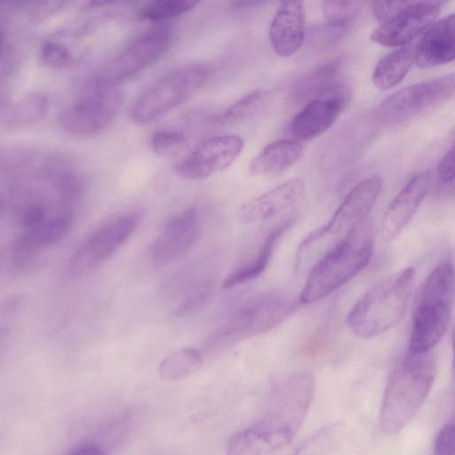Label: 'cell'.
I'll list each match as a JSON object with an SVG mask.
<instances>
[{
  "label": "cell",
  "instance_id": "13",
  "mask_svg": "<svg viewBox=\"0 0 455 455\" xmlns=\"http://www.w3.org/2000/svg\"><path fill=\"white\" fill-rule=\"evenodd\" d=\"M350 89L337 82L308 103L291 124V133L299 141L308 140L326 132L350 101Z\"/></svg>",
  "mask_w": 455,
  "mask_h": 455
},
{
  "label": "cell",
  "instance_id": "21",
  "mask_svg": "<svg viewBox=\"0 0 455 455\" xmlns=\"http://www.w3.org/2000/svg\"><path fill=\"white\" fill-rule=\"evenodd\" d=\"M455 57V18L451 14L427 28L415 49V62L421 68L449 63Z\"/></svg>",
  "mask_w": 455,
  "mask_h": 455
},
{
  "label": "cell",
  "instance_id": "6",
  "mask_svg": "<svg viewBox=\"0 0 455 455\" xmlns=\"http://www.w3.org/2000/svg\"><path fill=\"white\" fill-rule=\"evenodd\" d=\"M210 76V68L200 64L185 65L168 71L134 101L130 109L132 120L146 124L161 118L199 92Z\"/></svg>",
  "mask_w": 455,
  "mask_h": 455
},
{
  "label": "cell",
  "instance_id": "40",
  "mask_svg": "<svg viewBox=\"0 0 455 455\" xmlns=\"http://www.w3.org/2000/svg\"><path fill=\"white\" fill-rule=\"evenodd\" d=\"M7 100H8L7 92L3 91L2 89H0V110L3 109L6 106Z\"/></svg>",
  "mask_w": 455,
  "mask_h": 455
},
{
  "label": "cell",
  "instance_id": "23",
  "mask_svg": "<svg viewBox=\"0 0 455 455\" xmlns=\"http://www.w3.org/2000/svg\"><path fill=\"white\" fill-rule=\"evenodd\" d=\"M291 224L292 220H289L273 228L266 236L255 258L227 276L223 282V288L232 289L260 275L267 267L281 237Z\"/></svg>",
  "mask_w": 455,
  "mask_h": 455
},
{
  "label": "cell",
  "instance_id": "29",
  "mask_svg": "<svg viewBox=\"0 0 455 455\" xmlns=\"http://www.w3.org/2000/svg\"><path fill=\"white\" fill-rule=\"evenodd\" d=\"M202 0H150L140 11L141 19L163 22L194 9Z\"/></svg>",
  "mask_w": 455,
  "mask_h": 455
},
{
  "label": "cell",
  "instance_id": "38",
  "mask_svg": "<svg viewBox=\"0 0 455 455\" xmlns=\"http://www.w3.org/2000/svg\"><path fill=\"white\" fill-rule=\"evenodd\" d=\"M70 453L75 455H101L105 453V451L100 445L89 442L78 444Z\"/></svg>",
  "mask_w": 455,
  "mask_h": 455
},
{
  "label": "cell",
  "instance_id": "28",
  "mask_svg": "<svg viewBox=\"0 0 455 455\" xmlns=\"http://www.w3.org/2000/svg\"><path fill=\"white\" fill-rule=\"evenodd\" d=\"M201 353L194 348H182L167 355L159 364V374L167 379H180L197 371L203 365Z\"/></svg>",
  "mask_w": 455,
  "mask_h": 455
},
{
  "label": "cell",
  "instance_id": "33",
  "mask_svg": "<svg viewBox=\"0 0 455 455\" xmlns=\"http://www.w3.org/2000/svg\"><path fill=\"white\" fill-rule=\"evenodd\" d=\"M40 58L44 65L52 69H65L74 63L71 51L65 44L51 40L42 44Z\"/></svg>",
  "mask_w": 455,
  "mask_h": 455
},
{
  "label": "cell",
  "instance_id": "5",
  "mask_svg": "<svg viewBox=\"0 0 455 455\" xmlns=\"http://www.w3.org/2000/svg\"><path fill=\"white\" fill-rule=\"evenodd\" d=\"M299 299L281 290L257 293L241 303L213 333L207 348L216 351L262 334L287 319Z\"/></svg>",
  "mask_w": 455,
  "mask_h": 455
},
{
  "label": "cell",
  "instance_id": "4",
  "mask_svg": "<svg viewBox=\"0 0 455 455\" xmlns=\"http://www.w3.org/2000/svg\"><path fill=\"white\" fill-rule=\"evenodd\" d=\"M373 236L359 226L327 251L311 268L299 295L309 304L329 295L361 272L371 260Z\"/></svg>",
  "mask_w": 455,
  "mask_h": 455
},
{
  "label": "cell",
  "instance_id": "39",
  "mask_svg": "<svg viewBox=\"0 0 455 455\" xmlns=\"http://www.w3.org/2000/svg\"><path fill=\"white\" fill-rule=\"evenodd\" d=\"M124 0H89V4L93 7L109 6Z\"/></svg>",
  "mask_w": 455,
  "mask_h": 455
},
{
  "label": "cell",
  "instance_id": "10",
  "mask_svg": "<svg viewBox=\"0 0 455 455\" xmlns=\"http://www.w3.org/2000/svg\"><path fill=\"white\" fill-rule=\"evenodd\" d=\"M172 29L159 23L133 39L92 80L96 83L116 86L161 58L170 48Z\"/></svg>",
  "mask_w": 455,
  "mask_h": 455
},
{
  "label": "cell",
  "instance_id": "9",
  "mask_svg": "<svg viewBox=\"0 0 455 455\" xmlns=\"http://www.w3.org/2000/svg\"><path fill=\"white\" fill-rule=\"evenodd\" d=\"M315 379L307 371L289 374L278 386L273 411L260 421L287 446L303 423L315 394Z\"/></svg>",
  "mask_w": 455,
  "mask_h": 455
},
{
  "label": "cell",
  "instance_id": "7",
  "mask_svg": "<svg viewBox=\"0 0 455 455\" xmlns=\"http://www.w3.org/2000/svg\"><path fill=\"white\" fill-rule=\"evenodd\" d=\"M122 105V95L113 85L92 81L84 92L62 108L59 123L67 133L92 137L108 128Z\"/></svg>",
  "mask_w": 455,
  "mask_h": 455
},
{
  "label": "cell",
  "instance_id": "37",
  "mask_svg": "<svg viewBox=\"0 0 455 455\" xmlns=\"http://www.w3.org/2000/svg\"><path fill=\"white\" fill-rule=\"evenodd\" d=\"M46 218L48 217L44 208L38 204H29L21 211L20 215V224L24 229L42 222Z\"/></svg>",
  "mask_w": 455,
  "mask_h": 455
},
{
  "label": "cell",
  "instance_id": "17",
  "mask_svg": "<svg viewBox=\"0 0 455 455\" xmlns=\"http://www.w3.org/2000/svg\"><path fill=\"white\" fill-rule=\"evenodd\" d=\"M430 181L429 171L418 173L393 199L381 223V233L385 240H393L410 222L425 199Z\"/></svg>",
  "mask_w": 455,
  "mask_h": 455
},
{
  "label": "cell",
  "instance_id": "22",
  "mask_svg": "<svg viewBox=\"0 0 455 455\" xmlns=\"http://www.w3.org/2000/svg\"><path fill=\"white\" fill-rule=\"evenodd\" d=\"M304 148L299 140L283 139L267 145L249 164L255 176L282 173L295 165L302 157Z\"/></svg>",
  "mask_w": 455,
  "mask_h": 455
},
{
  "label": "cell",
  "instance_id": "41",
  "mask_svg": "<svg viewBox=\"0 0 455 455\" xmlns=\"http://www.w3.org/2000/svg\"><path fill=\"white\" fill-rule=\"evenodd\" d=\"M2 209H3V203L0 200V214H1Z\"/></svg>",
  "mask_w": 455,
  "mask_h": 455
},
{
  "label": "cell",
  "instance_id": "36",
  "mask_svg": "<svg viewBox=\"0 0 455 455\" xmlns=\"http://www.w3.org/2000/svg\"><path fill=\"white\" fill-rule=\"evenodd\" d=\"M454 148L452 147L443 158L440 160L436 168L437 180L444 184L449 185L454 181Z\"/></svg>",
  "mask_w": 455,
  "mask_h": 455
},
{
  "label": "cell",
  "instance_id": "14",
  "mask_svg": "<svg viewBox=\"0 0 455 455\" xmlns=\"http://www.w3.org/2000/svg\"><path fill=\"white\" fill-rule=\"evenodd\" d=\"M382 188V180L375 175L355 186L346 196L329 221L306 238L307 246L324 235H347L363 225L376 204Z\"/></svg>",
  "mask_w": 455,
  "mask_h": 455
},
{
  "label": "cell",
  "instance_id": "15",
  "mask_svg": "<svg viewBox=\"0 0 455 455\" xmlns=\"http://www.w3.org/2000/svg\"><path fill=\"white\" fill-rule=\"evenodd\" d=\"M200 233V217L188 207L172 217L155 239L151 259L156 267L170 265L183 257L195 244Z\"/></svg>",
  "mask_w": 455,
  "mask_h": 455
},
{
  "label": "cell",
  "instance_id": "1",
  "mask_svg": "<svg viewBox=\"0 0 455 455\" xmlns=\"http://www.w3.org/2000/svg\"><path fill=\"white\" fill-rule=\"evenodd\" d=\"M430 351L409 353L393 370L379 410V427L387 434L401 431L426 401L436 376Z\"/></svg>",
  "mask_w": 455,
  "mask_h": 455
},
{
  "label": "cell",
  "instance_id": "12",
  "mask_svg": "<svg viewBox=\"0 0 455 455\" xmlns=\"http://www.w3.org/2000/svg\"><path fill=\"white\" fill-rule=\"evenodd\" d=\"M243 140L235 134L208 138L177 164L176 172L186 180L206 179L231 166L243 151Z\"/></svg>",
  "mask_w": 455,
  "mask_h": 455
},
{
  "label": "cell",
  "instance_id": "35",
  "mask_svg": "<svg viewBox=\"0 0 455 455\" xmlns=\"http://www.w3.org/2000/svg\"><path fill=\"white\" fill-rule=\"evenodd\" d=\"M435 453L453 455L455 453V435L453 421L447 422L440 429L435 443Z\"/></svg>",
  "mask_w": 455,
  "mask_h": 455
},
{
  "label": "cell",
  "instance_id": "32",
  "mask_svg": "<svg viewBox=\"0 0 455 455\" xmlns=\"http://www.w3.org/2000/svg\"><path fill=\"white\" fill-rule=\"evenodd\" d=\"M186 135L177 130H160L151 138L153 151L161 156H173L186 148Z\"/></svg>",
  "mask_w": 455,
  "mask_h": 455
},
{
  "label": "cell",
  "instance_id": "26",
  "mask_svg": "<svg viewBox=\"0 0 455 455\" xmlns=\"http://www.w3.org/2000/svg\"><path fill=\"white\" fill-rule=\"evenodd\" d=\"M48 108L46 95L41 92L28 93L6 110L4 124L9 129L28 126L44 118Z\"/></svg>",
  "mask_w": 455,
  "mask_h": 455
},
{
  "label": "cell",
  "instance_id": "20",
  "mask_svg": "<svg viewBox=\"0 0 455 455\" xmlns=\"http://www.w3.org/2000/svg\"><path fill=\"white\" fill-rule=\"evenodd\" d=\"M441 9L423 8L395 15L376 28L371 39L384 46H401L410 43L430 27Z\"/></svg>",
  "mask_w": 455,
  "mask_h": 455
},
{
  "label": "cell",
  "instance_id": "24",
  "mask_svg": "<svg viewBox=\"0 0 455 455\" xmlns=\"http://www.w3.org/2000/svg\"><path fill=\"white\" fill-rule=\"evenodd\" d=\"M413 45H405L383 57L372 73V83L380 90H388L398 84L415 62Z\"/></svg>",
  "mask_w": 455,
  "mask_h": 455
},
{
  "label": "cell",
  "instance_id": "30",
  "mask_svg": "<svg viewBox=\"0 0 455 455\" xmlns=\"http://www.w3.org/2000/svg\"><path fill=\"white\" fill-rule=\"evenodd\" d=\"M449 0H374L372 12L374 17L383 22L395 15L423 9H441Z\"/></svg>",
  "mask_w": 455,
  "mask_h": 455
},
{
  "label": "cell",
  "instance_id": "2",
  "mask_svg": "<svg viewBox=\"0 0 455 455\" xmlns=\"http://www.w3.org/2000/svg\"><path fill=\"white\" fill-rule=\"evenodd\" d=\"M453 267L446 260L438 264L416 292L409 351H430L445 334L453 305Z\"/></svg>",
  "mask_w": 455,
  "mask_h": 455
},
{
  "label": "cell",
  "instance_id": "8",
  "mask_svg": "<svg viewBox=\"0 0 455 455\" xmlns=\"http://www.w3.org/2000/svg\"><path fill=\"white\" fill-rule=\"evenodd\" d=\"M141 218L140 212L129 211L105 220L72 254L68 267L69 275L79 278L99 267L129 239Z\"/></svg>",
  "mask_w": 455,
  "mask_h": 455
},
{
  "label": "cell",
  "instance_id": "27",
  "mask_svg": "<svg viewBox=\"0 0 455 455\" xmlns=\"http://www.w3.org/2000/svg\"><path fill=\"white\" fill-rule=\"evenodd\" d=\"M342 60H331L316 68L298 84L295 89V97L298 100H312L323 93L326 89L338 82Z\"/></svg>",
  "mask_w": 455,
  "mask_h": 455
},
{
  "label": "cell",
  "instance_id": "18",
  "mask_svg": "<svg viewBox=\"0 0 455 455\" xmlns=\"http://www.w3.org/2000/svg\"><path fill=\"white\" fill-rule=\"evenodd\" d=\"M304 191L305 185L301 180H287L244 203L238 211V219L243 224L267 220L297 204Z\"/></svg>",
  "mask_w": 455,
  "mask_h": 455
},
{
  "label": "cell",
  "instance_id": "3",
  "mask_svg": "<svg viewBox=\"0 0 455 455\" xmlns=\"http://www.w3.org/2000/svg\"><path fill=\"white\" fill-rule=\"evenodd\" d=\"M415 270L406 267L370 288L353 306L347 323L362 338L379 336L403 317L414 283Z\"/></svg>",
  "mask_w": 455,
  "mask_h": 455
},
{
  "label": "cell",
  "instance_id": "19",
  "mask_svg": "<svg viewBox=\"0 0 455 455\" xmlns=\"http://www.w3.org/2000/svg\"><path fill=\"white\" fill-rule=\"evenodd\" d=\"M272 20L269 37L274 51L282 57L294 54L305 35L304 0H279Z\"/></svg>",
  "mask_w": 455,
  "mask_h": 455
},
{
  "label": "cell",
  "instance_id": "16",
  "mask_svg": "<svg viewBox=\"0 0 455 455\" xmlns=\"http://www.w3.org/2000/svg\"><path fill=\"white\" fill-rule=\"evenodd\" d=\"M73 221L72 212L65 211L24 229L13 244L12 255L15 262L23 264L59 243L71 230Z\"/></svg>",
  "mask_w": 455,
  "mask_h": 455
},
{
  "label": "cell",
  "instance_id": "34",
  "mask_svg": "<svg viewBox=\"0 0 455 455\" xmlns=\"http://www.w3.org/2000/svg\"><path fill=\"white\" fill-rule=\"evenodd\" d=\"M211 291L212 288L208 283H202L196 287L178 307L177 315L186 316L196 312L207 302Z\"/></svg>",
  "mask_w": 455,
  "mask_h": 455
},
{
  "label": "cell",
  "instance_id": "25",
  "mask_svg": "<svg viewBox=\"0 0 455 455\" xmlns=\"http://www.w3.org/2000/svg\"><path fill=\"white\" fill-rule=\"evenodd\" d=\"M268 93L266 91L255 90L212 116L210 121L213 125L221 127L243 124L259 114L266 107Z\"/></svg>",
  "mask_w": 455,
  "mask_h": 455
},
{
  "label": "cell",
  "instance_id": "11",
  "mask_svg": "<svg viewBox=\"0 0 455 455\" xmlns=\"http://www.w3.org/2000/svg\"><path fill=\"white\" fill-rule=\"evenodd\" d=\"M454 91V74L411 84L387 98L377 115L384 124H400L450 100Z\"/></svg>",
  "mask_w": 455,
  "mask_h": 455
},
{
  "label": "cell",
  "instance_id": "31",
  "mask_svg": "<svg viewBox=\"0 0 455 455\" xmlns=\"http://www.w3.org/2000/svg\"><path fill=\"white\" fill-rule=\"evenodd\" d=\"M368 0H323V13L328 25L335 28L348 26Z\"/></svg>",
  "mask_w": 455,
  "mask_h": 455
}]
</instances>
